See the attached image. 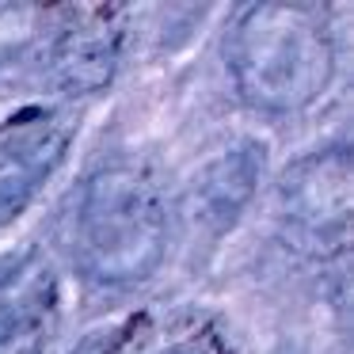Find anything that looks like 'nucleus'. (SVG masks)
<instances>
[{
    "mask_svg": "<svg viewBox=\"0 0 354 354\" xmlns=\"http://www.w3.org/2000/svg\"><path fill=\"white\" fill-rule=\"evenodd\" d=\"M171 244L160 183L138 164H115L84 183L73 214V259L95 286H133L156 274Z\"/></svg>",
    "mask_w": 354,
    "mask_h": 354,
    "instance_id": "obj_1",
    "label": "nucleus"
},
{
    "mask_svg": "<svg viewBox=\"0 0 354 354\" xmlns=\"http://www.w3.org/2000/svg\"><path fill=\"white\" fill-rule=\"evenodd\" d=\"M335 69L328 16L313 4H252L229 35V73L255 111L293 115L324 95Z\"/></svg>",
    "mask_w": 354,
    "mask_h": 354,
    "instance_id": "obj_2",
    "label": "nucleus"
},
{
    "mask_svg": "<svg viewBox=\"0 0 354 354\" xmlns=\"http://www.w3.org/2000/svg\"><path fill=\"white\" fill-rule=\"evenodd\" d=\"M354 168L343 145L293 160L278 179V225L290 248L316 259L339 255L351 240Z\"/></svg>",
    "mask_w": 354,
    "mask_h": 354,
    "instance_id": "obj_3",
    "label": "nucleus"
},
{
    "mask_svg": "<svg viewBox=\"0 0 354 354\" xmlns=\"http://www.w3.org/2000/svg\"><path fill=\"white\" fill-rule=\"evenodd\" d=\"M267 168V149L259 141L244 138L214 156L206 168L194 176L187 191V221L206 236H225L240 221L244 206L255 198V187Z\"/></svg>",
    "mask_w": 354,
    "mask_h": 354,
    "instance_id": "obj_4",
    "label": "nucleus"
},
{
    "mask_svg": "<svg viewBox=\"0 0 354 354\" xmlns=\"http://www.w3.org/2000/svg\"><path fill=\"white\" fill-rule=\"evenodd\" d=\"M73 126L57 118H39L24 130L0 138V225H8L39 194L50 171L65 160Z\"/></svg>",
    "mask_w": 354,
    "mask_h": 354,
    "instance_id": "obj_5",
    "label": "nucleus"
},
{
    "mask_svg": "<svg viewBox=\"0 0 354 354\" xmlns=\"http://www.w3.org/2000/svg\"><path fill=\"white\" fill-rule=\"evenodd\" d=\"M57 301V270L42 248L27 244L0 255V346L46 324Z\"/></svg>",
    "mask_w": 354,
    "mask_h": 354,
    "instance_id": "obj_6",
    "label": "nucleus"
},
{
    "mask_svg": "<svg viewBox=\"0 0 354 354\" xmlns=\"http://www.w3.org/2000/svg\"><path fill=\"white\" fill-rule=\"evenodd\" d=\"M50 16L46 8H27V4H0V65H12L42 39Z\"/></svg>",
    "mask_w": 354,
    "mask_h": 354,
    "instance_id": "obj_7",
    "label": "nucleus"
},
{
    "mask_svg": "<svg viewBox=\"0 0 354 354\" xmlns=\"http://www.w3.org/2000/svg\"><path fill=\"white\" fill-rule=\"evenodd\" d=\"M160 354H232V351L217 335H191V339H183V343L168 346Z\"/></svg>",
    "mask_w": 354,
    "mask_h": 354,
    "instance_id": "obj_8",
    "label": "nucleus"
}]
</instances>
